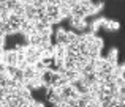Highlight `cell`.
<instances>
[{
    "instance_id": "1",
    "label": "cell",
    "mask_w": 125,
    "mask_h": 107,
    "mask_svg": "<svg viewBox=\"0 0 125 107\" xmlns=\"http://www.w3.org/2000/svg\"><path fill=\"white\" fill-rule=\"evenodd\" d=\"M46 16H48L51 24H57L59 21H62L60 8H59L57 5H52V3H48V5H46Z\"/></svg>"
},
{
    "instance_id": "3",
    "label": "cell",
    "mask_w": 125,
    "mask_h": 107,
    "mask_svg": "<svg viewBox=\"0 0 125 107\" xmlns=\"http://www.w3.org/2000/svg\"><path fill=\"white\" fill-rule=\"evenodd\" d=\"M55 43L68 46V30H65V28H57V32H55Z\"/></svg>"
},
{
    "instance_id": "6",
    "label": "cell",
    "mask_w": 125,
    "mask_h": 107,
    "mask_svg": "<svg viewBox=\"0 0 125 107\" xmlns=\"http://www.w3.org/2000/svg\"><path fill=\"white\" fill-rule=\"evenodd\" d=\"M8 79H10V76L6 73L0 74V88H2V87H8Z\"/></svg>"
},
{
    "instance_id": "5",
    "label": "cell",
    "mask_w": 125,
    "mask_h": 107,
    "mask_svg": "<svg viewBox=\"0 0 125 107\" xmlns=\"http://www.w3.org/2000/svg\"><path fill=\"white\" fill-rule=\"evenodd\" d=\"M119 27H120L119 22L111 21V19H109V22H108V28H106V30H109V32H116V30H119Z\"/></svg>"
},
{
    "instance_id": "2",
    "label": "cell",
    "mask_w": 125,
    "mask_h": 107,
    "mask_svg": "<svg viewBox=\"0 0 125 107\" xmlns=\"http://www.w3.org/2000/svg\"><path fill=\"white\" fill-rule=\"evenodd\" d=\"M3 63L6 66H18V50H5V55H3Z\"/></svg>"
},
{
    "instance_id": "8",
    "label": "cell",
    "mask_w": 125,
    "mask_h": 107,
    "mask_svg": "<svg viewBox=\"0 0 125 107\" xmlns=\"http://www.w3.org/2000/svg\"><path fill=\"white\" fill-rule=\"evenodd\" d=\"M29 107H30V106H29Z\"/></svg>"
},
{
    "instance_id": "7",
    "label": "cell",
    "mask_w": 125,
    "mask_h": 107,
    "mask_svg": "<svg viewBox=\"0 0 125 107\" xmlns=\"http://www.w3.org/2000/svg\"><path fill=\"white\" fill-rule=\"evenodd\" d=\"M2 106H3V102H2V101H0V107H2Z\"/></svg>"
},
{
    "instance_id": "4",
    "label": "cell",
    "mask_w": 125,
    "mask_h": 107,
    "mask_svg": "<svg viewBox=\"0 0 125 107\" xmlns=\"http://www.w3.org/2000/svg\"><path fill=\"white\" fill-rule=\"evenodd\" d=\"M106 60L113 65H117V49H111L106 55Z\"/></svg>"
}]
</instances>
